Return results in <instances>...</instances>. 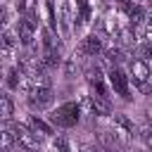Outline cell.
Segmentation results:
<instances>
[{
	"label": "cell",
	"instance_id": "cell-12",
	"mask_svg": "<svg viewBox=\"0 0 152 152\" xmlns=\"http://www.w3.org/2000/svg\"><path fill=\"white\" fill-rule=\"evenodd\" d=\"M28 128H31V131H36V133H40V135H45V138H48V135H52V126H50V124H45V121H43V119H38V116H33V114L28 116Z\"/></svg>",
	"mask_w": 152,
	"mask_h": 152
},
{
	"label": "cell",
	"instance_id": "cell-5",
	"mask_svg": "<svg viewBox=\"0 0 152 152\" xmlns=\"http://www.w3.org/2000/svg\"><path fill=\"white\" fill-rule=\"evenodd\" d=\"M109 86L114 88L116 95H121L124 100H131V86H128V76L121 66H109Z\"/></svg>",
	"mask_w": 152,
	"mask_h": 152
},
{
	"label": "cell",
	"instance_id": "cell-9",
	"mask_svg": "<svg viewBox=\"0 0 152 152\" xmlns=\"http://www.w3.org/2000/svg\"><path fill=\"white\" fill-rule=\"evenodd\" d=\"M33 33H36V28H33L26 19H19V24H17L19 43H21V45H26V48H31V45H33Z\"/></svg>",
	"mask_w": 152,
	"mask_h": 152
},
{
	"label": "cell",
	"instance_id": "cell-10",
	"mask_svg": "<svg viewBox=\"0 0 152 152\" xmlns=\"http://www.w3.org/2000/svg\"><path fill=\"white\" fill-rule=\"evenodd\" d=\"M90 14H93V10H90L88 0H76V19H74V26L78 28V26L88 24L90 21Z\"/></svg>",
	"mask_w": 152,
	"mask_h": 152
},
{
	"label": "cell",
	"instance_id": "cell-1",
	"mask_svg": "<svg viewBox=\"0 0 152 152\" xmlns=\"http://www.w3.org/2000/svg\"><path fill=\"white\" fill-rule=\"evenodd\" d=\"M78 119H81V104L78 102H64L57 109H52V114H50V121L59 128H71L78 124Z\"/></svg>",
	"mask_w": 152,
	"mask_h": 152
},
{
	"label": "cell",
	"instance_id": "cell-6",
	"mask_svg": "<svg viewBox=\"0 0 152 152\" xmlns=\"http://www.w3.org/2000/svg\"><path fill=\"white\" fill-rule=\"evenodd\" d=\"M112 131H114V135L119 138V142L126 145V142L133 138L135 126H133V121H131L128 116H124V114H114V116H112Z\"/></svg>",
	"mask_w": 152,
	"mask_h": 152
},
{
	"label": "cell",
	"instance_id": "cell-11",
	"mask_svg": "<svg viewBox=\"0 0 152 152\" xmlns=\"http://www.w3.org/2000/svg\"><path fill=\"white\" fill-rule=\"evenodd\" d=\"M17 45H19V36H17L14 31L5 28V31L0 33V50H2V52H12Z\"/></svg>",
	"mask_w": 152,
	"mask_h": 152
},
{
	"label": "cell",
	"instance_id": "cell-3",
	"mask_svg": "<svg viewBox=\"0 0 152 152\" xmlns=\"http://www.w3.org/2000/svg\"><path fill=\"white\" fill-rule=\"evenodd\" d=\"M12 133H14V138H17V145H21L24 150H38V147L43 145V140H45V135L31 131V128L24 126V124H14V126H12Z\"/></svg>",
	"mask_w": 152,
	"mask_h": 152
},
{
	"label": "cell",
	"instance_id": "cell-4",
	"mask_svg": "<svg viewBox=\"0 0 152 152\" xmlns=\"http://www.w3.org/2000/svg\"><path fill=\"white\" fill-rule=\"evenodd\" d=\"M86 81H88V86L95 90V97L109 102V90H107V86H104V74H102V69H100L97 64H90V66L86 69Z\"/></svg>",
	"mask_w": 152,
	"mask_h": 152
},
{
	"label": "cell",
	"instance_id": "cell-20",
	"mask_svg": "<svg viewBox=\"0 0 152 152\" xmlns=\"http://www.w3.org/2000/svg\"><path fill=\"white\" fill-rule=\"evenodd\" d=\"M7 19H10V10H7L5 5H0V33H2L5 26H7Z\"/></svg>",
	"mask_w": 152,
	"mask_h": 152
},
{
	"label": "cell",
	"instance_id": "cell-8",
	"mask_svg": "<svg viewBox=\"0 0 152 152\" xmlns=\"http://www.w3.org/2000/svg\"><path fill=\"white\" fill-rule=\"evenodd\" d=\"M52 102H55V93H52V88H48V86H38V88H33V93L28 95L31 109H38V112L48 109Z\"/></svg>",
	"mask_w": 152,
	"mask_h": 152
},
{
	"label": "cell",
	"instance_id": "cell-18",
	"mask_svg": "<svg viewBox=\"0 0 152 152\" xmlns=\"http://www.w3.org/2000/svg\"><path fill=\"white\" fill-rule=\"evenodd\" d=\"M36 7V0H17V12L24 17L28 10H33Z\"/></svg>",
	"mask_w": 152,
	"mask_h": 152
},
{
	"label": "cell",
	"instance_id": "cell-19",
	"mask_svg": "<svg viewBox=\"0 0 152 152\" xmlns=\"http://www.w3.org/2000/svg\"><path fill=\"white\" fill-rule=\"evenodd\" d=\"M140 138H142L145 147L152 152V126H145V128H140Z\"/></svg>",
	"mask_w": 152,
	"mask_h": 152
},
{
	"label": "cell",
	"instance_id": "cell-7",
	"mask_svg": "<svg viewBox=\"0 0 152 152\" xmlns=\"http://www.w3.org/2000/svg\"><path fill=\"white\" fill-rule=\"evenodd\" d=\"M76 52H78L81 57H97V55H104V40H102L97 33H90V36H86V38L78 43Z\"/></svg>",
	"mask_w": 152,
	"mask_h": 152
},
{
	"label": "cell",
	"instance_id": "cell-2",
	"mask_svg": "<svg viewBox=\"0 0 152 152\" xmlns=\"http://www.w3.org/2000/svg\"><path fill=\"white\" fill-rule=\"evenodd\" d=\"M128 78L133 81V86L140 90V93H152V88H150V66H147V62H142V59H128Z\"/></svg>",
	"mask_w": 152,
	"mask_h": 152
},
{
	"label": "cell",
	"instance_id": "cell-22",
	"mask_svg": "<svg viewBox=\"0 0 152 152\" xmlns=\"http://www.w3.org/2000/svg\"><path fill=\"white\" fill-rule=\"evenodd\" d=\"M78 152H104V150H102L100 145H81Z\"/></svg>",
	"mask_w": 152,
	"mask_h": 152
},
{
	"label": "cell",
	"instance_id": "cell-14",
	"mask_svg": "<svg viewBox=\"0 0 152 152\" xmlns=\"http://www.w3.org/2000/svg\"><path fill=\"white\" fill-rule=\"evenodd\" d=\"M59 28H62V36H69V2L66 0L59 2Z\"/></svg>",
	"mask_w": 152,
	"mask_h": 152
},
{
	"label": "cell",
	"instance_id": "cell-16",
	"mask_svg": "<svg viewBox=\"0 0 152 152\" xmlns=\"http://www.w3.org/2000/svg\"><path fill=\"white\" fill-rule=\"evenodd\" d=\"M14 114V102L7 93H0V116L2 119H10Z\"/></svg>",
	"mask_w": 152,
	"mask_h": 152
},
{
	"label": "cell",
	"instance_id": "cell-15",
	"mask_svg": "<svg viewBox=\"0 0 152 152\" xmlns=\"http://www.w3.org/2000/svg\"><path fill=\"white\" fill-rule=\"evenodd\" d=\"M133 50H135V57H138V59H142V62H150V59H152V45H150L147 40H138Z\"/></svg>",
	"mask_w": 152,
	"mask_h": 152
},
{
	"label": "cell",
	"instance_id": "cell-23",
	"mask_svg": "<svg viewBox=\"0 0 152 152\" xmlns=\"http://www.w3.org/2000/svg\"><path fill=\"white\" fill-rule=\"evenodd\" d=\"M147 119H150V121H152V107H150V109H147Z\"/></svg>",
	"mask_w": 152,
	"mask_h": 152
},
{
	"label": "cell",
	"instance_id": "cell-24",
	"mask_svg": "<svg viewBox=\"0 0 152 152\" xmlns=\"http://www.w3.org/2000/svg\"><path fill=\"white\" fill-rule=\"evenodd\" d=\"M133 152H138V150H133Z\"/></svg>",
	"mask_w": 152,
	"mask_h": 152
},
{
	"label": "cell",
	"instance_id": "cell-21",
	"mask_svg": "<svg viewBox=\"0 0 152 152\" xmlns=\"http://www.w3.org/2000/svg\"><path fill=\"white\" fill-rule=\"evenodd\" d=\"M142 40H147L152 45V24L150 21H145V26H142Z\"/></svg>",
	"mask_w": 152,
	"mask_h": 152
},
{
	"label": "cell",
	"instance_id": "cell-17",
	"mask_svg": "<svg viewBox=\"0 0 152 152\" xmlns=\"http://www.w3.org/2000/svg\"><path fill=\"white\" fill-rule=\"evenodd\" d=\"M52 147H55V152H71V142L66 135H57L52 140Z\"/></svg>",
	"mask_w": 152,
	"mask_h": 152
},
{
	"label": "cell",
	"instance_id": "cell-13",
	"mask_svg": "<svg viewBox=\"0 0 152 152\" xmlns=\"http://www.w3.org/2000/svg\"><path fill=\"white\" fill-rule=\"evenodd\" d=\"M14 145H17V138H14L12 128H2V131H0V152L14 150Z\"/></svg>",
	"mask_w": 152,
	"mask_h": 152
}]
</instances>
